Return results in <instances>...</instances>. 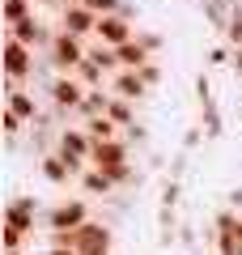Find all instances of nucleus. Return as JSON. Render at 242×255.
I'll list each match as a JSON object with an SVG mask.
<instances>
[{
  "label": "nucleus",
  "mask_w": 242,
  "mask_h": 255,
  "mask_svg": "<svg viewBox=\"0 0 242 255\" xmlns=\"http://www.w3.org/2000/svg\"><path fill=\"white\" fill-rule=\"evenodd\" d=\"M4 255H26V251H4Z\"/></svg>",
  "instance_id": "obj_41"
},
{
  "label": "nucleus",
  "mask_w": 242,
  "mask_h": 255,
  "mask_svg": "<svg viewBox=\"0 0 242 255\" xmlns=\"http://www.w3.org/2000/svg\"><path fill=\"white\" fill-rule=\"evenodd\" d=\"M4 226H13V230H26L30 238L38 234V217H30V213H17L13 204H4Z\"/></svg>",
  "instance_id": "obj_22"
},
{
  "label": "nucleus",
  "mask_w": 242,
  "mask_h": 255,
  "mask_svg": "<svg viewBox=\"0 0 242 255\" xmlns=\"http://www.w3.org/2000/svg\"><path fill=\"white\" fill-rule=\"evenodd\" d=\"M238 111H242V81H238Z\"/></svg>",
  "instance_id": "obj_40"
},
{
  "label": "nucleus",
  "mask_w": 242,
  "mask_h": 255,
  "mask_svg": "<svg viewBox=\"0 0 242 255\" xmlns=\"http://www.w3.org/2000/svg\"><path fill=\"white\" fill-rule=\"evenodd\" d=\"M111 94H115V98H127V102H144L153 90L144 85L140 73H132V68H119V73L111 77Z\"/></svg>",
  "instance_id": "obj_14"
},
{
  "label": "nucleus",
  "mask_w": 242,
  "mask_h": 255,
  "mask_svg": "<svg viewBox=\"0 0 242 255\" xmlns=\"http://www.w3.org/2000/svg\"><path fill=\"white\" fill-rule=\"evenodd\" d=\"M26 243H30V234H26V230L4 226V251H26Z\"/></svg>",
  "instance_id": "obj_28"
},
{
  "label": "nucleus",
  "mask_w": 242,
  "mask_h": 255,
  "mask_svg": "<svg viewBox=\"0 0 242 255\" xmlns=\"http://www.w3.org/2000/svg\"><path fill=\"white\" fill-rule=\"evenodd\" d=\"M43 94H47V107H55L64 119H77V111H81V102H85L90 90L77 81V73H68V77H51L43 85Z\"/></svg>",
  "instance_id": "obj_3"
},
{
  "label": "nucleus",
  "mask_w": 242,
  "mask_h": 255,
  "mask_svg": "<svg viewBox=\"0 0 242 255\" xmlns=\"http://www.w3.org/2000/svg\"><path fill=\"white\" fill-rule=\"evenodd\" d=\"M115 51H119V68H132V73H136V68H144L149 60H157V55H149V51L140 47V38H132V43L115 47Z\"/></svg>",
  "instance_id": "obj_17"
},
{
  "label": "nucleus",
  "mask_w": 242,
  "mask_h": 255,
  "mask_svg": "<svg viewBox=\"0 0 242 255\" xmlns=\"http://www.w3.org/2000/svg\"><path fill=\"white\" fill-rule=\"evenodd\" d=\"M225 200H230V209L242 213V187H230V191H225Z\"/></svg>",
  "instance_id": "obj_36"
},
{
  "label": "nucleus",
  "mask_w": 242,
  "mask_h": 255,
  "mask_svg": "<svg viewBox=\"0 0 242 255\" xmlns=\"http://www.w3.org/2000/svg\"><path fill=\"white\" fill-rule=\"evenodd\" d=\"M85 55H90V43H85V38H77V34H68V30L55 26V38L43 51V60L51 64V77H68V73H77L81 64H85Z\"/></svg>",
  "instance_id": "obj_1"
},
{
  "label": "nucleus",
  "mask_w": 242,
  "mask_h": 255,
  "mask_svg": "<svg viewBox=\"0 0 242 255\" xmlns=\"http://www.w3.org/2000/svg\"><path fill=\"white\" fill-rule=\"evenodd\" d=\"M4 107L9 111H17L21 119H26L30 128L43 119V102H38V94L34 90H26V85H13V81H4Z\"/></svg>",
  "instance_id": "obj_9"
},
{
  "label": "nucleus",
  "mask_w": 242,
  "mask_h": 255,
  "mask_svg": "<svg viewBox=\"0 0 242 255\" xmlns=\"http://www.w3.org/2000/svg\"><path fill=\"white\" fill-rule=\"evenodd\" d=\"M43 255H81V251H72V247H47Z\"/></svg>",
  "instance_id": "obj_38"
},
{
  "label": "nucleus",
  "mask_w": 242,
  "mask_h": 255,
  "mask_svg": "<svg viewBox=\"0 0 242 255\" xmlns=\"http://www.w3.org/2000/svg\"><path fill=\"white\" fill-rule=\"evenodd\" d=\"M60 30H68V34H77V38H94V30H98V13H90L85 4H64L60 9V21H55Z\"/></svg>",
  "instance_id": "obj_11"
},
{
  "label": "nucleus",
  "mask_w": 242,
  "mask_h": 255,
  "mask_svg": "<svg viewBox=\"0 0 242 255\" xmlns=\"http://www.w3.org/2000/svg\"><path fill=\"white\" fill-rule=\"evenodd\" d=\"M179 200H183V183H179V179H161L157 204H161V209H179Z\"/></svg>",
  "instance_id": "obj_23"
},
{
  "label": "nucleus",
  "mask_w": 242,
  "mask_h": 255,
  "mask_svg": "<svg viewBox=\"0 0 242 255\" xmlns=\"http://www.w3.org/2000/svg\"><path fill=\"white\" fill-rule=\"evenodd\" d=\"M230 60H234V47H230V43H217V47H208V51H204V64H208V68H225Z\"/></svg>",
  "instance_id": "obj_25"
},
{
  "label": "nucleus",
  "mask_w": 242,
  "mask_h": 255,
  "mask_svg": "<svg viewBox=\"0 0 242 255\" xmlns=\"http://www.w3.org/2000/svg\"><path fill=\"white\" fill-rule=\"evenodd\" d=\"M136 21H127L123 13H107V17H98V30H94V43H107V47H123L136 38Z\"/></svg>",
  "instance_id": "obj_8"
},
{
  "label": "nucleus",
  "mask_w": 242,
  "mask_h": 255,
  "mask_svg": "<svg viewBox=\"0 0 242 255\" xmlns=\"http://www.w3.org/2000/svg\"><path fill=\"white\" fill-rule=\"evenodd\" d=\"M200 132H204L208 140H217L225 132V119H221V111H217V102H204V107H200Z\"/></svg>",
  "instance_id": "obj_19"
},
{
  "label": "nucleus",
  "mask_w": 242,
  "mask_h": 255,
  "mask_svg": "<svg viewBox=\"0 0 242 255\" xmlns=\"http://www.w3.org/2000/svg\"><path fill=\"white\" fill-rule=\"evenodd\" d=\"M127 162H132V140L127 136L102 140V145H94V153H90V166H98V170H107V174H115L119 166H127Z\"/></svg>",
  "instance_id": "obj_6"
},
{
  "label": "nucleus",
  "mask_w": 242,
  "mask_h": 255,
  "mask_svg": "<svg viewBox=\"0 0 242 255\" xmlns=\"http://www.w3.org/2000/svg\"><path fill=\"white\" fill-rule=\"evenodd\" d=\"M230 68H234V81H242V47H234V60H230Z\"/></svg>",
  "instance_id": "obj_35"
},
{
  "label": "nucleus",
  "mask_w": 242,
  "mask_h": 255,
  "mask_svg": "<svg viewBox=\"0 0 242 255\" xmlns=\"http://www.w3.org/2000/svg\"><path fill=\"white\" fill-rule=\"evenodd\" d=\"M55 149H60L64 157L72 162V170H77V179L85 170H90V153H94V136L85 132V124H60L55 128Z\"/></svg>",
  "instance_id": "obj_2"
},
{
  "label": "nucleus",
  "mask_w": 242,
  "mask_h": 255,
  "mask_svg": "<svg viewBox=\"0 0 242 255\" xmlns=\"http://www.w3.org/2000/svg\"><path fill=\"white\" fill-rule=\"evenodd\" d=\"M34 4H43V9H64L68 0H34Z\"/></svg>",
  "instance_id": "obj_39"
},
{
  "label": "nucleus",
  "mask_w": 242,
  "mask_h": 255,
  "mask_svg": "<svg viewBox=\"0 0 242 255\" xmlns=\"http://www.w3.org/2000/svg\"><path fill=\"white\" fill-rule=\"evenodd\" d=\"M107 115L115 119L119 128H132V124H140V119H136V102H127V98H111V107H107Z\"/></svg>",
  "instance_id": "obj_20"
},
{
  "label": "nucleus",
  "mask_w": 242,
  "mask_h": 255,
  "mask_svg": "<svg viewBox=\"0 0 242 255\" xmlns=\"http://www.w3.org/2000/svg\"><path fill=\"white\" fill-rule=\"evenodd\" d=\"M200 140H204V132H200V128H191L187 136H183V149H196V145H200Z\"/></svg>",
  "instance_id": "obj_34"
},
{
  "label": "nucleus",
  "mask_w": 242,
  "mask_h": 255,
  "mask_svg": "<svg viewBox=\"0 0 242 255\" xmlns=\"http://www.w3.org/2000/svg\"><path fill=\"white\" fill-rule=\"evenodd\" d=\"M94 213H90V200H85V196H64L60 204H51V209L43 213V226L47 230H81L85 226V221H90Z\"/></svg>",
  "instance_id": "obj_5"
},
{
  "label": "nucleus",
  "mask_w": 242,
  "mask_h": 255,
  "mask_svg": "<svg viewBox=\"0 0 242 255\" xmlns=\"http://www.w3.org/2000/svg\"><path fill=\"white\" fill-rule=\"evenodd\" d=\"M38 51L34 47H26V43H17V38H9L4 34V81H13V85H30L34 81V73H38Z\"/></svg>",
  "instance_id": "obj_4"
},
{
  "label": "nucleus",
  "mask_w": 242,
  "mask_h": 255,
  "mask_svg": "<svg viewBox=\"0 0 242 255\" xmlns=\"http://www.w3.org/2000/svg\"><path fill=\"white\" fill-rule=\"evenodd\" d=\"M136 73L144 77V85H149V90H157V85H161V77H166V68H161L157 60H149L144 68H136Z\"/></svg>",
  "instance_id": "obj_27"
},
{
  "label": "nucleus",
  "mask_w": 242,
  "mask_h": 255,
  "mask_svg": "<svg viewBox=\"0 0 242 255\" xmlns=\"http://www.w3.org/2000/svg\"><path fill=\"white\" fill-rule=\"evenodd\" d=\"M196 98H200V107H204V102H213V81H208V73L196 77Z\"/></svg>",
  "instance_id": "obj_31"
},
{
  "label": "nucleus",
  "mask_w": 242,
  "mask_h": 255,
  "mask_svg": "<svg viewBox=\"0 0 242 255\" xmlns=\"http://www.w3.org/2000/svg\"><path fill=\"white\" fill-rule=\"evenodd\" d=\"M119 13H123L127 21H136V17H140V4H136V0H123V9H119Z\"/></svg>",
  "instance_id": "obj_33"
},
{
  "label": "nucleus",
  "mask_w": 242,
  "mask_h": 255,
  "mask_svg": "<svg viewBox=\"0 0 242 255\" xmlns=\"http://www.w3.org/2000/svg\"><path fill=\"white\" fill-rule=\"evenodd\" d=\"M77 187H81V196H90V200H115L119 196V183L111 179L107 170H98V166H90V170L81 174Z\"/></svg>",
  "instance_id": "obj_13"
},
{
  "label": "nucleus",
  "mask_w": 242,
  "mask_h": 255,
  "mask_svg": "<svg viewBox=\"0 0 242 255\" xmlns=\"http://www.w3.org/2000/svg\"><path fill=\"white\" fill-rule=\"evenodd\" d=\"M179 243H183V247H196V230H191V226H179Z\"/></svg>",
  "instance_id": "obj_37"
},
{
  "label": "nucleus",
  "mask_w": 242,
  "mask_h": 255,
  "mask_svg": "<svg viewBox=\"0 0 242 255\" xmlns=\"http://www.w3.org/2000/svg\"><path fill=\"white\" fill-rule=\"evenodd\" d=\"M34 13H38V4H34V0H4V4H0L4 30H9V26H17V21H26V17H34Z\"/></svg>",
  "instance_id": "obj_18"
},
{
  "label": "nucleus",
  "mask_w": 242,
  "mask_h": 255,
  "mask_svg": "<svg viewBox=\"0 0 242 255\" xmlns=\"http://www.w3.org/2000/svg\"><path fill=\"white\" fill-rule=\"evenodd\" d=\"M85 132L94 136V145H102V140H115V136H123V128H119L111 115H94V119H85Z\"/></svg>",
  "instance_id": "obj_16"
},
{
  "label": "nucleus",
  "mask_w": 242,
  "mask_h": 255,
  "mask_svg": "<svg viewBox=\"0 0 242 255\" xmlns=\"http://www.w3.org/2000/svg\"><path fill=\"white\" fill-rule=\"evenodd\" d=\"M225 43H230V47H242V4H234V13H230V26H225Z\"/></svg>",
  "instance_id": "obj_26"
},
{
  "label": "nucleus",
  "mask_w": 242,
  "mask_h": 255,
  "mask_svg": "<svg viewBox=\"0 0 242 255\" xmlns=\"http://www.w3.org/2000/svg\"><path fill=\"white\" fill-rule=\"evenodd\" d=\"M13 209H17V213H30V217H38V196H13Z\"/></svg>",
  "instance_id": "obj_30"
},
{
  "label": "nucleus",
  "mask_w": 242,
  "mask_h": 255,
  "mask_svg": "<svg viewBox=\"0 0 242 255\" xmlns=\"http://www.w3.org/2000/svg\"><path fill=\"white\" fill-rule=\"evenodd\" d=\"M4 34L17 38V43H26V47H34V51L43 55L47 47H51V38H55V26H47V21L34 13V17H26V21H17V26H9Z\"/></svg>",
  "instance_id": "obj_7"
},
{
  "label": "nucleus",
  "mask_w": 242,
  "mask_h": 255,
  "mask_svg": "<svg viewBox=\"0 0 242 255\" xmlns=\"http://www.w3.org/2000/svg\"><path fill=\"white\" fill-rule=\"evenodd\" d=\"M77 251H81V255H90V251H115V230H111L102 217H90L85 226H81Z\"/></svg>",
  "instance_id": "obj_12"
},
{
  "label": "nucleus",
  "mask_w": 242,
  "mask_h": 255,
  "mask_svg": "<svg viewBox=\"0 0 242 255\" xmlns=\"http://www.w3.org/2000/svg\"><path fill=\"white\" fill-rule=\"evenodd\" d=\"M90 60H94V64H102L111 77L119 73V51H115V47H107V43H90Z\"/></svg>",
  "instance_id": "obj_21"
},
{
  "label": "nucleus",
  "mask_w": 242,
  "mask_h": 255,
  "mask_svg": "<svg viewBox=\"0 0 242 255\" xmlns=\"http://www.w3.org/2000/svg\"><path fill=\"white\" fill-rule=\"evenodd\" d=\"M34 166H38V179H43V183H51V187H68V183H77V170H72V162L60 153V149L43 153Z\"/></svg>",
  "instance_id": "obj_10"
},
{
  "label": "nucleus",
  "mask_w": 242,
  "mask_h": 255,
  "mask_svg": "<svg viewBox=\"0 0 242 255\" xmlns=\"http://www.w3.org/2000/svg\"><path fill=\"white\" fill-rule=\"evenodd\" d=\"M0 124H4V136H9V145H17V136H21V132H26V119H21L17 115V111H9V107H4V115H0Z\"/></svg>",
  "instance_id": "obj_24"
},
{
  "label": "nucleus",
  "mask_w": 242,
  "mask_h": 255,
  "mask_svg": "<svg viewBox=\"0 0 242 255\" xmlns=\"http://www.w3.org/2000/svg\"><path fill=\"white\" fill-rule=\"evenodd\" d=\"M123 136L132 140V145H149V132H144V124H132V128L123 132Z\"/></svg>",
  "instance_id": "obj_32"
},
{
  "label": "nucleus",
  "mask_w": 242,
  "mask_h": 255,
  "mask_svg": "<svg viewBox=\"0 0 242 255\" xmlns=\"http://www.w3.org/2000/svg\"><path fill=\"white\" fill-rule=\"evenodd\" d=\"M111 98H115L111 90H90V94H85V102H81V111H77V124H85V119H94V115H107Z\"/></svg>",
  "instance_id": "obj_15"
},
{
  "label": "nucleus",
  "mask_w": 242,
  "mask_h": 255,
  "mask_svg": "<svg viewBox=\"0 0 242 255\" xmlns=\"http://www.w3.org/2000/svg\"><path fill=\"white\" fill-rule=\"evenodd\" d=\"M136 38H140V47H144V51H149V55H157L161 47H166V38H161L157 30H136Z\"/></svg>",
  "instance_id": "obj_29"
}]
</instances>
